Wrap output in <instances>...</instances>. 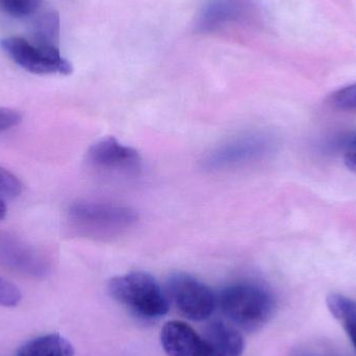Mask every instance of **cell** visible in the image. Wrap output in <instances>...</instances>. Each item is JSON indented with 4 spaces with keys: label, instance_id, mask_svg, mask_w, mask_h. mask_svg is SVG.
<instances>
[{
    "label": "cell",
    "instance_id": "obj_16",
    "mask_svg": "<svg viewBox=\"0 0 356 356\" xmlns=\"http://www.w3.org/2000/svg\"><path fill=\"white\" fill-rule=\"evenodd\" d=\"M22 192V181L14 173L0 166V198L15 199Z\"/></svg>",
    "mask_w": 356,
    "mask_h": 356
},
{
    "label": "cell",
    "instance_id": "obj_2",
    "mask_svg": "<svg viewBox=\"0 0 356 356\" xmlns=\"http://www.w3.org/2000/svg\"><path fill=\"white\" fill-rule=\"evenodd\" d=\"M222 312L245 330H253L267 323L273 315L275 300L271 293L255 282H236L220 293Z\"/></svg>",
    "mask_w": 356,
    "mask_h": 356
},
{
    "label": "cell",
    "instance_id": "obj_15",
    "mask_svg": "<svg viewBox=\"0 0 356 356\" xmlns=\"http://www.w3.org/2000/svg\"><path fill=\"white\" fill-rule=\"evenodd\" d=\"M41 0H0V8L15 18H24L35 14Z\"/></svg>",
    "mask_w": 356,
    "mask_h": 356
},
{
    "label": "cell",
    "instance_id": "obj_8",
    "mask_svg": "<svg viewBox=\"0 0 356 356\" xmlns=\"http://www.w3.org/2000/svg\"><path fill=\"white\" fill-rule=\"evenodd\" d=\"M90 164L108 175H129L141 168L139 152L113 137L99 140L88 152Z\"/></svg>",
    "mask_w": 356,
    "mask_h": 356
},
{
    "label": "cell",
    "instance_id": "obj_1",
    "mask_svg": "<svg viewBox=\"0 0 356 356\" xmlns=\"http://www.w3.org/2000/svg\"><path fill=\"white\" fill-rule=\"evenodd\" d=\"M67 220L79 234L94 238H111L129 232L139 215L127 205L79 200L69 205Z\"/></svg>",
    "mask_w": 356,
    "mask_h": 356
},
{
    "label": "cell",
    "instance_id": "obj_5",
    "mask_svg": "<svg viewBox=\"0 0 356 356\" xmlns=\"http://www.w3.org/2000/svg\"><path fill=\"white\" fill-rule=\"evenodd\" d=\"M0 47L15 64L33 74L72 73V65L63 58L58 47L35 45L20 37L4 38L0 41Z\"/></svg>",
    "mask_w": 356,
    "mask_h": 356
},
{
    "label": "cell",
    "instance_id": "obj_12",
    "mask_svg": "<svg viewBox=\"0 0 356 356\" xmlns=\"http://www.w3.org/2000/svg\"><path fill=\"white\" fill-rule=\"evenodd\" d=\"M74 347L58 334H44L29 340L17 351V356H73Z\"/></svg>",
    "mask_w": 356,
    "mask_h": 356
},
{
    "label": "cell",
    "instance_id": "obj_11",
    "mask_svg": "<svg viewBox=\"0 0 356 356\" xmlns=\"http://www.w3.org/2000/svg\"><path fill=\"white\" fill-rule=\"evenodd\" d=\"M203 339L207 343V356H241L244 350L243 337L223 322L209 324Z\"/></svg>",
    "mask_w": 356,
    "mask_h": 356
},
{
    "label": "cell",
    "instance_id": "obj_17",
    "mask_svg": "<svg viewBox=\"0 0 356 356\" xmlns=\"http://www.w3.org/2000/svg\"><path fill=\"white\" fill-rule=\"evenodd\" d=\"M328 104L337 110H356V83L334 92L328 98Z\"/></svg>",
    "mask_w": 356,
    "mask_h": 356
},
{
    "label": "cell",
    "instance_id": "obj_19",
    "mask_svg": "<svg viewBox=\"0 0 356 356\" xmlns=\"http://www.w3.org/2000/svg\"><path fill=\"white\" fill-rule=\"evenodd\" d=\"M22 121V114L19 111L0 106V134L17 127Z\"/></svg>",
    "mask_w": 356,
    "mask_h": 356
},
{
    "label": "cell",
    "instance_id": "obj_3",
    "mask_svg": "<svg viewBox=\"0 0 356 356\" xmlns=\"http://www.w3.org/2000/svg\"><path fill=\"white\" fill-rule=\"evenodd\" d=\"M111 296L145 319H156L167 314L168 300L154 277L144 272L116 276L108 282Z\"/></svg>",
    "mask_w": 356,
    "mask_h": 356
},
{
    "label": "cell",
    "instance_id": "obj_21",
    "mask_svg": "<svg viewBox=\"0 0 356 356\" xmlns=\"http://www.w3.org/2000/svg\"><path fill=\"white\" fill-rule=\"evenodd\" d=\"M6 202H4L3 199L0 198V220H1L2 218H4V216H6Z\"/></svg>",
    "mask_w": 356,
    "mask_h": 356
},
{
    "label": "cell",
    "instance_id": "obj_13",
    "mask_svg": "<svg viewBox=\"0 0 356 356\" xmlns=\"http://www.w3.org/2000/svg\"><path fill=\"white\" fill-rule=\"evenodd\" d=\"M326 303L330 314L342 324L356 351V301L332 293L326 298Z\"/></svg>",
    "mask_w": 356,
    "mask_h": 356
},
{
    "label": "cell",
    "instance_id": "obj_14",
    "mask_svg": "<svg viewBox=\"0 0 356 356\" xmlns=\"http://www.w3.org/2000/svg\"><path fill=\"white\" fill-rule=\"evenodd\" d=\"M60 18L56 12L41 15L33 24V44L47 47H58Z\"/></svg>",
    "mask_w": 356,
    "mask_h": 356
},
{
    "label": "cell",
    "instance_id": "obj_9",
    "mask_svg": "<svg viewBox=\"0 0 356 356\" xmlns=\"http://www.w3.org/2000/svg\"><path fill=\"white\" fill-rule=\"evenodd\" d=\"M253 15L249 0H211L202 10L197 22V31L211 33L232 23L248 21Z\"/></svg>",
    "mask_w": 356,
    "mask_h": 356
},
{
    "label": "cell",
    "instance_id": "obj_20",
    "mask_svg": "<svg viewBox=\"0 0 356 356\" xmlns=\"http://www.w3.org/2000/svg\"><path fill=\"white\" fill-rule=\"evenodd\" d=\"M344 162L349 170L356 172V137L348 144Z\"/></svg>",
    "mask_w": 356,
    "mask_h": 356
},
{
    "label": "cell",
    "instance_id": "obj_18",
    "mask_svg": "<svg viewBox=\"0 0 356 356\" xmlns=\"http://www.w3.org/2000/svg\"><path fill=\"white\" fill-rule=\"evenodd\" d=\"M21 300V292L14 284L0 277V305L15 307Z\"/></svg>",
    "mask_w": 356,
    "mask_h": 356
},
{
    "label": "cell",
    "instance_id": "obj_6",
    "mask_svg": "<svg viewBox=\"0 0 356 356\" xmlns=\"http://www.w3.org/2000/svg\"><path fill=\"white\" fill-rule=\"evenodd\" d=\"M168 289L180 313L193 321L207 319L217 305L213 291L190 274H172Z\"/></svg>",
    "mask_w": 356,
    "mask_h": 356
},
{
    "label": "cell",
    "instance_id": "obj_10",
    "mask_svg": "<svg viewBox=\"0 0 356 356\" xmlns=\"http://www.w3.org/2000/svg\"><path fill=\"white\" fill-rule=\"evenodd\" d=\"M161 343L169 356H207L204 339L190 325L181 321L165 324L161 332Z\"/></svg>",
    "mask_w": 356,
    "mask_h": 356
},
{
    "label": "cell",
    "instance_id": "obj_4",
    "mask_svg": "<svg viewBox=\"0 0 356 356\" xmlns=\"http://www.w3.org/2000/svg\"><path fill=\"white\" fill-rule=\"evenodd\" d=\"M272 141L263 133H245L230 138L207 154L203 166L209 171L243 168L263 160L271 152Z\"/></svg>",
    "mask_w": 356,
    "mask_h": 356
},
{
    "label": "cell",
    "instance_id": "obj_7",
    "mask_svg": "<svg viewBox=\"0 0 356 356\" xmlns=\"http://www.w3.org/2000/svg\"><path fill=\"white\" fill-rule=\"evenodd\" d=\"M0 265L35 278L45 277L51 268L41 249L8 232H0Z\"/></svg>",
    "mask_w": 356,
    "mask_h": 356
}]
</instances>
